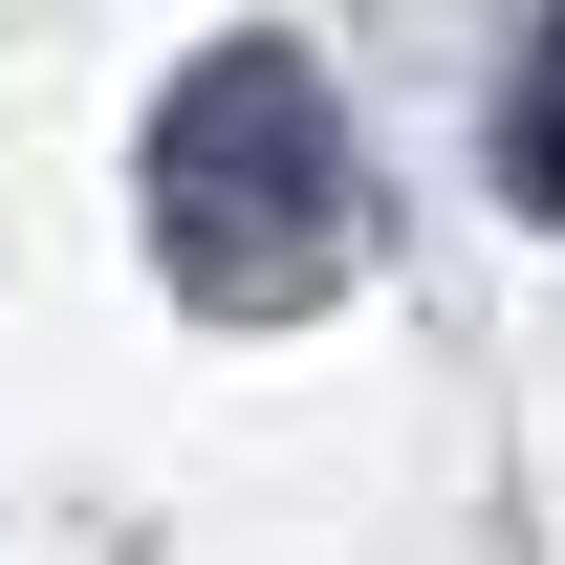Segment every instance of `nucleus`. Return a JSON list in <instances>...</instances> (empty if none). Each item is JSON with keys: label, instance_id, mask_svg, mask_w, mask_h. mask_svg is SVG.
<instances>
[{"label": "nucleus", "instance_id": "1", "mask_svg": "<svg viewBox=\"0 0 565 565\" xmlns=\"http://www.w3.org/2000/svg\"><path fill=\"white\" fill-rule=\"evenodd\" d=\"M131 217H152V262L196 282L217 327H282V305L370 282V152H349V109H327L305 44H196L152 87Z\"/></svg>", "mask_w": 565, "mask_h": 565}, {"label": "nucleus", "instance_id": "2", "mask_svg": "<svg viewBox=\"0 0 565 565\" xmlns=\"http://www.w3.org/2000/svg\"><path fill=\"white\" fill-rule=\"evenodd\" d=\"M500 196H522V217H565V0H522V44H500Z\"/></svg>", "mask_w": 565, "mask_h": 565}]
</instances>
